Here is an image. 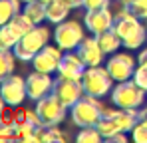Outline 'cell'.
<instances>
[{
    "label": "cell",
    "mask_w": 147,
    "mask_h": 143,
    "mask_svg": "<svg viewBox=\"0 0 147 143\" xmlns=\"http://www.w3.org/2000/svg\"><path fill=\"white\" fill-rule=\"evenodd\" d=\"M103 135L99 133L98 127H82V131L76 135V141L80 143H99Z\"/></svg>",
    "instance_id": "obj_25"
},
{
    "label": "cell",
    "mask_w": 147,
    "mask_h": 143,
    "mask_svg": "<svg viewBox=\"0 0 147 143\" xmlns=\"http://www.w3.org/2000/svg\"><path fill=\"white\" fill-rule=\"evenodd\" d=\"M18 40H20V36L10 28V24L0 26V50H14Z\"/></svg>",
    "instance_id": "obj_22"
},
{
    "label": "cell",
    "mask_w": 147,
    "mask_h": 143,
    "mask_svg": "<svg viewBox=\"0 0 147 143\" xmlns=\"http://www.w3.org/2000/svg\"><path fill=\"white\" fill-rule=\"evenodd\" d=\"M40 2H44V4H48V2H52V0H40Z\"/></svg>",
    "instance_id": "obj_35"
},
{
    "label": "cell",
    "mask_w": 147,
    "mask_h": 143,
    "mask_svg": "<svg viewBox=\"0 0 147 143\" xmlns=\"http://www.w3.org/2000/svg\"><path fill=\"white\" fill-rule=\"evenodd\" d=\"M68 2H70L72 8H80V6H82V0H68Z\"/></svg>",
    "instance_id": "obj_33"
},
{
    "label": "cell",
    "mask_w": 147,
    "mask_h": 143,
    "mask_svg": "<svg viewBox=\"0 0 147 143\" xmlns=\"http://www.w3.org/2000/svg\"><path fill=\"white\" fill-rule=\"evenodd\" d=\"M54 94L70 109L78 99H82L86 95V90H84L82 82H70V80H60L58 78L56 84H54Z\"/></svg>",
    "instance_id": "obj_13"
},
{
    "label": "cell",
    "mask_w": 147,
    "mask_h": 143,
    "mask_svg": "<svg viewBox=\"0 0 147 143\" xmlns=\"http://www.w3.org/2000/svg\"><path fill=\"white\" fill-rule=\"evenodd\" d=\"M113 22H115V14L109 6L98 8V10H88L84 16V24H86L88 32H92L94 36H99V34L111 30Z\"/></svg>",
    "instance_id": "obj_10"
},
{
    "label": "cell",
    "mask_w": 147,
    "mask_h": 143,
    "mask_svg": "<svg viewBox=\"0 0 147 143\" xmlns=\"http://www.w3.org/2000/svg\"><path fill=\"white\" fill-rule=\"evenodd\" d=\"M22 12L32 20L34 24H42L46 18V4L40 2V0H32V2H26L22 6Z\"/></svg>",
    "instance_id": "obj_19"
},
{
    "label": "cell",
    "mask_w": 147,
    "mask_h": 143,
    "mask_svg": "<svg viewBox=\"0 0 147 143\" xmlns=\"http://www.w3.org/2000/svg\"><path fill=\"white\" fill-rule=\"evenodd\" d=\"M18 58L14 56L12 50H0V84L14 74V62Z\"/></svg>",
    "instance_id": "obj_21"
},
{
    "label": "cell",
    "mask_w": 147,
    "mask_h": 143,
    "mask_svg": "<svg viewBox=\"0 0 147 143\" xmlns=\"http://www.w3.org/2000/svg\"><path fill=\"white\" fill-rule=\"evenodd\" d=\"M113 78L111 74L107 72V68H101V66H92L88 68L84 78H82V86L86 90L88 95H94V97H105L107 94H111L113 90Z\"/></svg>",
    "instance_id": "obj_4"
},
{
    "label": "cell",
    "mask_w": 147,
    "mask_h": 143,
    "mask_svg": "<svg viewBox=\"0 0 147 143\" xmlns=\"http://www.w3.org/2000/svg\"><path fill=\"white\" fill-rule=\"evenodd\" d=\"M54 84L56 80H52V74H44V72H32L26 78V90H28V99L38 101L48 94L54 92Z\"/></svg>",
    "instance_id": "obj_11"
},
{
    "label": "cell",
    "mask_w": 147,
    "mask_h": 143,
    "mask_svg": "<svg viewBox=\"0 0 147 143\" xmlns=\"http://www.w3.org/2000/svg\"><path fill=\"white\" fill-rule=\"evenodd\" d=\"M145 42H147V26L143 24L139 30H135L131 36H127L123 40V48H127V50H139Z\"/></svg>",
    "instance_id": "obj_23"
},
{
    "label": "cell",
    "mask_w": 147,
    "mask_h": 143,
    "mask_svg": "<svg viewBox=\"0 0 147 143\" xmlns=\"http://www.w3.org/2000/svg\"><path fill=\"white\" fill-rule=\"evenodd\" d=\"M76 52L80 54V58L84 60V64H86L88 68H92V66H101V64H103L105 52L101 50L98 36H94V34H92L90 38H84L82 44L76 48Z\"/></svg>",
    "instance_id": "obj_14"
},
{
    "label": "cell",
    "mask_w": 147,
    "mask_h": 143,
    "mask_svg": "<svg viewBox=\"0 0 147 143\" xmlns=\"http://www.w3.org/2000/svg\"><path fill=\"white\" fill-rule=\"evenodd\" d=\"M4 107H6V101H4V97H2V94H0V117L4 115Z\"/></svg>",
    "instance_id": "obj_32"
},
{
    "label": "cell",
    "mask_w": 147,
    "mask_h": 143,
    "mask_svg": "<svg viewBox=\"0 0 147 143\" xmlns=\"http://www.w3.org/2000/svg\"><path fill=\"white\" fill-rule=\"evenodd\" d=\"M131 139L135 143H147V119H139L131 129Z\"/></svg>",
    "instance_id": "obj_27"
},
{
    "label": "cell",
    "mask_w": 147,
    "mask_h": 143,
    "mask_svg": "<svg viewBox=\"0 0 147 143\" xmlns=\"http://www.w3.org/2000/svg\"><path fill=\"white\" fill-rule=\"evenodd\" d=\"M22 0H0V26L8 24L18 12H22Z\"/></svg>",
    "instance_id": "obj_20"
},
{
    "label": "cell",
    "mask_w": 147,
    "mask_h": 143,
    "mask_svg": "<svg viewBox=\"0 0 147 143\" xmlns=\"http://www.w3.org/2000/svg\"><path fill=\"white\" fill-rule=\"evenodd\" d=\"M137 86H141L143 90H147V66L145 64H139L137 68H135V74H133V78H131Z\"/></svg>",
    "instance_id": "obj_28"
},
{
    "label": "cell",
    "mask_w": 147,
    "mask_h": 143,
    "mask_svg": "<svg viewBox=\"0 0 147 143\" xmlns=\"http://www.w3.org/2000/svg\"><path fill=\"white\" fill-rule=\"evenodd\" d=\"M0 94L4 97L6 105L10 107H18L24 103V99L28 97V90H26V78H20L16 74L8 76L2 84H0Z\"/></svg>",
    "instance_id": "obj_7"
},
{
    "label": "cell",
    "mask_w": 147,
    "mask_h": 143,
    "mask_svg": "<svg viewBox=\"0 0 147 143\" xmlns=\"http://www.w3.org/2000/svg\"><path fill=\"white\" fill-rule=\"evenodd\" d=\"M123 4L129 8V12L141 20L147 18V0H121Z\"/></svg>",
    "instance_id": "obj_26"
},
{
    "label": "cell",
    "mask_w": 147,
    "mask_h": 143,
    "mask_svg": "<svg viewBox=\"0 0 147 143\" xmlns=\"http://www.w3.org/2000/svg\"><path fill=\"white\" fill-rule=\"evenodd\" d=\"M64 56V50L58 46H44L32 60V68L36 72H44V74H54L60 66V60Z\"/></svg>",
    "instance_id": "obj_12"
},
{
    "label": "cell",
    "mask_w": 147,
    "mask_h": 143,
    "mask_svg": "<svg viewBox=\"0 0 147 143\" xmlns=\"http://www.w3.org/2000/svg\"><path fill=\"white\" fill-rule=\"evenodd\" d=\"M141 117H143V119H147V105L143 107V109H141Z\"/></svg>",
    "instance_id": "obj_34"
},
{
    "label": "cell",
    "mask_w": 147,
    "mask_h": 143,
    "mask_svg": "<svg viewBox=\"0 0 147 143\" xmlns=\"http://www.w3.org/2000/svg\"><path fill=\"white\" fill-rule=\"evenodd\" d=\"M137 62H139V64H145V66H147V48H143V50L139 52V58H137Z\"/></svg>",
    "instance_id": "obj_31"
},
{
    "label": "cell",
    "mask_w": 147,
    "mask_h": 143,
    "mask_svg": "<svg viewBox=\"0 0 147 143\" xmlns=\"http://www.w3.org/2000/svg\"><path fill=\"white\" fill-rule=\"evenodd\" d=\"M0 139H18V119L0 117Z\"/></svg>",
    "instance_id": "obj_24"
},
{
    "label": "cell",
    "mask_w": 147,
    "mask_h": 143,
    "mask_svg": "<svg viewBox=\"0 0 147 143\" xmlns=\"http://www.w3.org/2000/svg\"><path fill=\"white\" fill-rule=\"evenodd\" d=\"M145 26H147V18H145Z\"/></svg>",
    "instance_id": "obj_37"
},
{
    "label": "cell",
    "mask_w": 147,
    "mask_h": 143,
    "mask_svg": "<svg viewBox=\"0 0 147 143\" xmlns=\"http://www.w3.org/2000/svg\"><path fill=\"white\" fill-rule=\"evenodd\" d=\"M103 113H105V109L99 103V97H94V95L88 94L70 107L72 121L78 127H96L99 123V119L103 117Z\"/></svg>",
    "instance_id": "obj_2"
},
{
    "label": "cell",
    "mask_w": 147,
    "mask_h": 143,
    "mask_svg": "<svg viewBox=\"0 0 147 143\" xmlns=\"http://www.w3.org/2000/svg\"><path fill=\"white\" fill-rule=\"evenodd\" d=\"M26 2H32V0H22V4H26Z\"/></svg>",
    "instance_id": "obj_36"
},
{
    "label": "cell",
    "mask_w": 147,
    "mask_h": 143,
    "mask_svg": "<svg viewBox=\"0 0 147 143\" xmlns=\"http://www.w3.org/2000/svg\"><path fill=\"white\" fill-rule=\"evenodd\" d=\"M98 40H99L101 50H103L105 54H115V52L121 48V44H123L121 36H119L113 28H111V30H107V32H103V34H99Z\"/></svg>",
    "instance_id": "obj_18"
},
{
    "label": "cell",
    "mask_w": 147,
    "mask_h": 143,
    "mask_svg": "<svg viewBox=\"0 0 147 143\" xmlns=\"http://www.w3.org/2000/svg\"><path fill=\"white\" fill-rule=\"evenodd\" d=\"M86 70H88V66L84 64V60L80 58V54L74 52V50H68V52H64V56H62V60H60V66H58L56 74H58L60 80L82 82Z\"/></svg>",
    "instance_id": "obj_8"
},
{
    "label": "cell",
    "mask_w": 147,
    "mask_h": 143,
    "mask_svg": "<svg viewBox=\"0 0 147 143\" xmlns=\"http://www.w3.org/2000/svg\"><path fill=\"white\" fill-rule=\"evenodd\" d=\"M143 24H141V18H137V16H133L129 10L127 12H123L121 16H117L115 18V22H113V30L121 36V40H125L127 36H131L135 30H139Z\"/></svg>",
    "instance_id": "obj_16"
},
{
    "label": "cell",
    "mask_w": 147,
    "mask_h": 143,
    "mask_svg": "<svg viewBox=\"0 0 147 143\" xmlns=\"http://www.w3.org/2000/svg\"><path fill=\"white\" fill-rule=\"evenodd\" d=\"M105 141H113V143H125V141H127V133H125V131H119V133H115V135L107 137Z\"/></svg>",
    "instance_id": "obj_30"
},
{
    "label": "cell",
    "mask_w": 147,
    "mask_h": 143,
    "mask_svg": "<svg viewBox=\"0 0 147 143\" xmlns=\"http://www.w3.org/2000/svg\"><path fill=\"white\" fill-rule=\"evenodd\" d=\"M84 38H86V32H84V26L80 22H76V20H64V22L56 24L54 40H56V44L62 48L64 52L76 50L82 44Z\"/></svg>",
    "instance_id": "obj_6"
},
{
    "label": "cell",
    "mask_w": 147,
    "mask_h": 143,
    "mask_svg": "<svg viewBox=\"0 0 147 143\" xmlns=\"http://www.w3.org/2000/svg\"><path fill=\"white\" fill-rule=\"evenodd\" d=\"M145 97H147V90L137 86L133 80L117 82V86H113V90H111L113 105L123 107V109H139L145 103Z\"/></svg>",
    "instance_id": "obj_3"
},
{
    "label": "cell",
    "mask_w": 147,
    "mask_h": 143,
    "mask_svg": "<svg viewBox=\"0 0 147 143\" xmlns=\"http://www.w3.org/2000/svg\"><path fill=\"white\" fill-rule=\"evenodd\" d=\"M105 115L113 121V125L119 131L131 133V129L135 127V123L141 119V111L139 109H123V107H117V109H107Z\"/></svg>",
    "instance_id": "obj_15"
},
{
    "label": "cell",
    "mask_w": 147,
    "mask_h": 143,
    "mask_svg": "<svg viewBox=\"0 0 147 143\" xmlns=\"http://www.w3.org/2000/svg\"><path fill=\"white\" fill-rule=\"evenodd\" d=\"M48 42H50V30L46 26L36 24V26H32L24 36L18 40V44L14 46L12 52H14V56H16L18 60H22V62H32L34 56H36L42 48L48 46Z\"/></svg>",
    "instance_id": "obj_1"
},
{
    "label": "cell",
    "mask_w": 147,
    "mask_h": 143,
    "mask_svg": "<svg viewBox=\"0 0 147 143\" xmlns=\"http://www.w3.org/2000/svg\"><path fill=\"white\" fill-rule=\"evenodd\" d=\"M34 111L38 113L42 125H60V123L66 119L68 107H66V105L56 97V94L52 92V94H48L46 97H42V99L36 101Z\"/></svg>",
    "instance_id": "obj_5"
},
{
    "label": "cell",
    "mask_w": 147,
    "mask_h": 143,
    "mask_svg": "<svg viewBox=\"0 0 147 143\" xmlns=\"http://www.w3.org/2000/svg\"><path fill=\"white\" fill-rule=\"evenodd\" d=\"M70 10H72V6L68 0H52L46 4V18L52 24H60L64 20H68Z\"/></svg>",
    "instance_id": "obj_17"
},
{
    "label": "cell",
    "mask_w": 147,
    "mask_h": 143,
    "mask_svg": "<svg viewBox=\"0 0 147 143\" xmlns=\"http://www.w3.org/2000/svg\"><path fill=\"white\" fill-rule=\"evenodd\" d=\"M82 6L86 10H98V8L111 6V0H82Z\"/></svg>",
    "instance_id": "obj_29"
},
{
    "label": "cell",
    "mask_w": 147,
    "mask_h": 143,
    "mask_svg": "<svg viewBox=\"0 0 147 143\" xmlns=\"http://www.w3.org/2000/svg\"><path fill=\"white\" fill-rule=\"evenodd\" d=\"M135 58L127 52H121V54H111V58L107 60V72L111 74V78L115 82H125V80H131L133 74H135Z\"/></svg>",
    "instance_id": "obj_9"
}]
</instances>
